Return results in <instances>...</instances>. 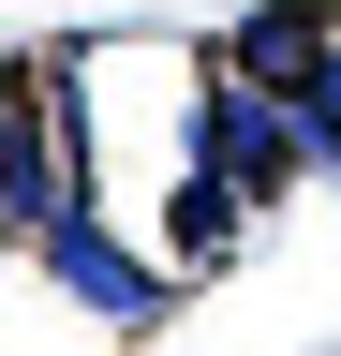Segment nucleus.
<instances>
[{"instance_id":"nucleus-5","label":"nucleus","mask_w":341,"mask_h":356,"mask_svg":"<svg viewBox=\"0 0 341 356\" xmlns=\"http://www.w3.org/2000/svg\"><path fill=\"white\" fill-rule=\"evenodd\" d=\"M223 238H238V178L193 163V193H178V252H223Z\"/></svg>"},{"instance_id":"nucleus-4","label":"nucleus","mask_w":341,"mask_h":356,"mask_svg":"<svg viewBox=\"0 0 341 356\" xmlns=\"http://www.w3.org/2000/svg\"><path fill=\"white\" fill-rule=\"evenodd\" d=\"M45 267H60V282H74V297H90V312H149V297H163V282H149V267H134V252H119V238H104V222H90V208H74V222H60V238H45Z\"/></svg>"},{"instance_id":"nucleus-6","label":"nucleus","mask_w":341,"mask_h":356,"mask_svg":"<svg viewBox=\"0 0 341 356\" xmlns=\"http://www.w3.org/2000/svg\"><path fill=\"white\" fill-rule=\"evenodd\" d=\"M297 104H312V149H326V163H341V60H326V74H312V89H297Z\"/></svg>"},{"instance_id":"nucleus-1","label":"nucleus","mask_w":341,"mask_h":356,"mask_svg":"<svg viewBox=\"0 0 341 356\" xmlns=\"http://www.w3.org/2000/svg\"><path fill=\"white\" fill-rule=\"evenodd\" d=\"M193 163L208 178H238V193H282L297 163H326L312 149V104H297V89H267V74H208V104H193Z\"/></svg>"},{"instance_id":"nucleus-2","label":"nucleus","mask_w":341,"mask_h":356,"mask_svg":"<svg viewBox=\"0 0 341 356\" xmlns=\"http://www.w3.org/2000/svg\"><path fill=\"white\" fill-rule=\"evenodd\" d=\"M0 222H15V238H60V222H74V134H60V74H15V104H0Z\"/></svg>"},{"instance_id":"nucleus-3","label":"nucleus","mask_w":341,"mask_h":356,"mask_svg":"<svg viewBox=\"0 0 341 356\" xmlns=\"http://www.w3.org/2000/svg\"><path fill=\"white\" fill-rule=\"evenodd\" d=\"M223 60H238V74H267V89H312V74L341 60V44H326V0H252Z\"/></svg>"}]
</instances>
